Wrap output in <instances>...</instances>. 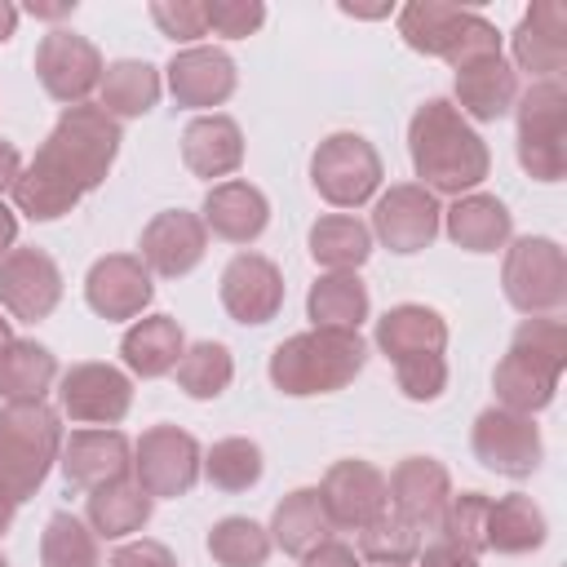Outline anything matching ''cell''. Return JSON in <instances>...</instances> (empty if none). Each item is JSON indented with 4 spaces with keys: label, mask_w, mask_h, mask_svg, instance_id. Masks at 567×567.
Listing matches in <instances>:
<instances>
[{
    "label": "cell",
    "mask_w": 567,
    "mask_h": 567,
    "mask_svg": "<svg viewBox=\"0 0 567 567\" xmlns=\"http://www.w3.org/2000/svg\"><path fill=\"white\" fill-rule=\"evenodd\" d=\"M173 372H177L182 394H190V399H217V394H226V385L235 377V359H230V350L221 341H195V346L182 350V359H177Z\"/></svg>",
    "instance_id": "obj_40"
},
{
    "label": "cell",
    "mask_w": 567,
    "mask_h": 567,
    "mask_svg": "<svg viewBox=\"0 0 567 567\" xmlns=\"http://www.w3.org/2000/svg\"><path fill=\"white\" fill-rule=\"evenodd\" d=\"M381 155L359 133H328L310 155V182L332 208H359L381 190Z\"/></svg>",
    "instance_id": "obj_9"
},
{
    "label": "cell",
    "mask_w": 567,
    "mask_h": 567,
    "mask_svg": "<svg viewBox=\"0 0 567 567\" xmlns=\"http://www.w3.org/2000/svg\"><path fill=\"white\" fill-rule=\"evenodd\" d=\"M509 44H514V71H527L532 84L558 80L567 66V9L558 0H536L518 18Z\"/></svg>",
    "instance_id": "obj_23"
},
{
    "label": "cell",
    "mask_w": 567,
    "mask_h": 567,
    "mask_svg": "<svg viewBox=\"0 0 567 567\" xmlns=\"http://www.w3.org/2000/svg\"><path fill=\"white\" fill-rule=\"evenodd\" d=\"M301 567H359V554H354L346 540L328 536L323 545H315V549L301 558Z\"/></svg>",
    "instance_id": "obj_48"
},
{
    "label": "cell",
    "mask_w": 567,
    "mask_h": 567,
    "mask_svg": "<svg viewBox=\"0 0 567 567\" xmlns=\"http://www.w3.org/2000/svg\"><path fill=\"white\" fill-rule=\"evenodd\" d=\"M106 567H177V558H173V549L159 545V540H128V545H120V549L111 554Z\"/></svg>",
    "instance_id": "obj_46"
},
{
    "label": "cell",
    "mask_w": 567,
    "mask_h": 567,
    "mask_svg": "<svg viewBox=\"0 0 567 567\" xmlns=\"http://www.w3.org/2000/svg\"><path fill=\"white\" fill-rule=\"evenodd\" d=\"M208 252V230L199 221V213L190 208H164L142 226L137 239V257L151 275L159 279H182L190 275Z\"/></svg>",
    "instance_id": "obj_16"
},
{
    "label": "cell",
    "mask_w": 567,
    "mask_h": 567,
    "mask_svg": "<svg viewBox=\"0 0 567 567\" xmlns=\"http://www.w3.org/2000/svg\"><path fill=\"white\" fill-rule=\"evenodd\" d=\"M408 155L421 177L416 186L452 199L470 195L492 168L487 142L447 97H430L425 106H416V115L408 120Z\"/></svg>",
    "instance_id": "obj_2"
},
{
    "label": "cell",
    "mask_w": 567,
    "mask_h": 567,
    "mask_svg": "<svg viewBox=\"0 0 567 567\" xmlns=\"http://www.w3.org/2000/svg\"><path fill=\"white\" fill-rule=\"evenodd\" d=\"M270 549V532L244 514H226L208 527V554L217 567H266Z\"/></svg>",
    "instance_id": "obj_37"
},
{
    "label": "cell",
    "mask_w": 567,
    "mask_h": 567,
    "mask_svg": "<svg viewBox=\"0 0 567 567\" xmlns=\"http://www.w3.org/2000/svg\"><path fill=\"white\" fill-rule=\"evenodd\" d=\"M505 301L518 315H554L567 301V257L549 235H518L505 244L501 266Z\"/></svg>",
    "instance_id": "obj_8"
},
{
    "label": "cell",
    "mask_w": 567,
    "mask_h": 567,
    "mask_svg": "<svg viewBox=\"0 0 567 567\" xmlns=\"http://www.w3.org/2000/svg\"><path fill=\"white\" fill-rule=\"evenodd\" d=\"M13 514H18V501H13V496H9V487L0 483V536L13 527Z\"/></svg>",
    "instance_id": "obj_52"
},
{
    "label": "cell",
    "mask_w": 567,
    "mask_h": 567,
    "mask_svg": "<svg viewBox=\"0 0 567 567\" xmlns=\"http://www.w3.org/2000/svg\"><path fill=\"white\" fill-rule=\"evenodd\" d=\"M319 501H323V514H328L332 527L359 532V527H368L372 518H381L390 509V487H385V474L372 461L346 456V461L328 465V474L319 483Z\"/></svg>",
    "instance_id": "obj_15"
},
{
    "label": "cell",
    "mask_w": 567,
    "mask_h": 567,
    "mask_svg": "<svg viewBox=\"0 0 567 567\" xmlns=\"http://www.w3.org/2000/svg\"><path fill=\"white\" fill-rule=\"evenodd\" d=\"M394 381L403 390V399L412 403H434L447 390V359L443 354H416L394 363Z\"/></svg>",
    "instance_id": "obj_43"
},
{
    "label": "cell",
    "mask_w": 567,
    "mask_h": 567,
    "mask_svg": "<svg viewBox=\"0 0 567 567\" xmlns=\"http://www.w3.org/2000/svg\"><path fill=\"white\" fill-rule=\"evenodd\" d=\"M439 230H447V239L465 252H496L514 239V213L505 208V199H496L487 190H470L443 208Z\"/></svg>",
    "instance_id": "obj_26"
},
{
    "label": "cell",
    "mask_w": 567,
    "mask_h": 567,
    "mask_svg": "<svg viewBox=\"0 0 567 567\" xmlns=\"http://www.w3.org/2000/svg\"><path fill=\"white\" fill-rule=\"evenodd\" d=\"M0 567H9V558H4V554H0Z\"/></svg>",
    "instance_id": "obj_55"
},
{
    "label": "cell",
    "mask_w": 567,
    "mask_h": 567,
    "mask_svg": "<svg viewBox=\"0 0 567 567\" xmlns=\"http://www.w3.org/2000/svg\"><path fill=\"white\" fill-rule=\"evenodd\" d=\"M416 554H421V532L408 518H399L394 509H385L381 518L359 527V558H368L377 567H408Z\"/></svg>",
    "instance_id": "obj_41"
},
{
    "label": "cell",
    "mask_w": 567,
    "mask_h": 567,
    "mask_svg": "<svg viewBox=\"0 0 567 567\" xmlns=\"http://www.w3.org/2000/svg\"><path fill=\"white\" fill-rule=\"evenodd\" d=\"M385 487H390V509L399 518H408L421 536L425 532H439L443 509L452 501V474H447L443 461H434V456H408V461H399L390 470Z\"/></svg>",
    "instance_id": "obj_22"
},
{
    "label": "cell",
    "mask_w": 567,
    "mask_h": 567,
    "mask_svg": "<svg viewBox=\"0 0 567 567\" xmlns=\"http://www.w3.org/2000/svg\"><path fill=\"white\" fill-rule=\"evenodd\" d=\"M182 164L195 177H230L244 164V133L230 115L208 111L182 128Z\"/></svg>",
    "instance_id": "obj_28"
},
{
    "label": "cell",
    "mask_w": 567,
    "mask_h": 567,
    "mask_svg": "<svg viewBox=\"0 0 567 567\" xmlns=\"http://www.w3.org/2000/svg\"><path fill=\"white\" fill-rule=\"evenodd\" d=\"M456 80H452V93H456V111L465 120H478V124H496L501 115L514 111L518 102V71L501 58V53H483V58H470L461 66H452Z\"/></svg>",
    "instance_id": "obj_24"
},
{
    "label": "cell",
    "mask_w": 567,
    "mask_h": 567,
    "mask_svg": "<svg viewBox=\"0 0 567 567\" xmlns=\"http://www.w3.org/2000/svg\"><path fill=\"white\" fill-rule=\"evenodd\" d=\"M40 567H102L93 527L66 509H58L40 532Z\"/></svg>",
    "instance_id": "obj_38"
},
{
    "label": "cell",
    "mask_w": 567,
    "mask_h": 567,
    "mask_svg": "<svg viewBox=\"0 0 567 567\" xmlns=\"http://www.w3.org/2000/svg\"><path fill=\"white\" fill-rule=\"evenodd\" d=\"M151 509H155V501L137 487V478H115V483L89 492L84 523L93 527L97 540H124L151 523Z\"/></svg>",
    "instance_id": "obj_30"
},
{
    "label": "cell",
    "mask_w": 567,
    "mask_h": 567,
    "mask_svg": "<svg viewBox=\"0 0 567 567\" xmlns=\"http://www.w3.org/2000/svg\"><path fill=\"white\" fill-rule=\"evenodd\" d=\"M186 350V337H182V323L173 315H146V319H133L128 332L120 337V354H124V368L142 381H155V377H168L177 368Z\"/></svg>",
    "instance_id": "obj_29"
},
{
    "label": "cell",
    "mask_w": 567,
    "mask_h": 567,
    "mask_svg": "<svg viewBox=\"0 0 567 567\" xmlns=\"http://www.w3.org/2000/svg\"><path fill=\"white\" fill-rule=\"evenodd\" d=\"M120 120H111L102 106L80 102L62 106L58 124L31 155V164L13 182V213L31 221H58L66 217L89 190H97L120 155Z\"/></svg>",
    "instance_id": "obj_1"
},
{
    "label": "cell",
    "mask_w": 567,
    "mask_h": 567,
    "mask_svg": "<svg viewBox=\"0 0 567 567\" xmlns=\"http://www.w3.org/2000/svg\"><path fill=\"white\" fill-rule=\"evenodd\" d=\"M368 363V346L346 328H306L270 350V385L288 399L337 394Z\"/></svg>",
    "instance_id": "obj_4"
},
{
    "label": "cell",
    "mask_w": 567,
    "mask_h": 567,
    "mask_svg": "<svg viewBox=\"0 0 567 567\" xmlns=\"http://www.w3.org/2000/svg\"><path fill=\"white\" fill-rule=\"evenodd\" d=\"M58 403L75 425H120L133 408V381L115 363H71L58 381Z\"/></svg>",
    "instance_id": "obj_13"
},
{
    "label": "cell",
    "mask_w": 567,
    "mask_h": 567,
    "mask_svg": "<svg viewBox=\"0 0 567 567\" xmlns=\"http://www.w3.org/2000/svg\"><path fill=\"white\" fill-rule=\"evenodd\" d=\"M377 350L390 359V363H403V359H416V354H443L447 350V319L421 301H403V306H390L381 319H377Z\"/></svg>",
    "instance_id": "obj_27"
},
{
    "label": "cell",
    "mask_w": 567,
    "mask_h": 567,
    "mask_svg": "<svg viewBox=\"0 0 567 567\" xmlns=\"http://www.w3.org/2000/svg\"><path fill=\"white\" fill-rule=\"evenodd\" d=\"M151 22L159 27V35H168L173 44H195L199 35H208V18H204V0H155L151 4Z\"/></svg>",
    "instance_id": "obj_44"
},
{
    "label": "cell",
    "mask_w": 567,
    "mask_h": 567,
    "mask_svg": "<svg viewBox=\"0 0 567 567\" xmlns=\"http://www.w3.org/2000/svg\"><path fill=\"white\" fill-rule=\"evenodd\" d=\"M58 470L71 487H106L115 478H128L133 470V443L115 425H93V430H71L58 452Z\"/></svg>",
    "instance_id": "obj_21"
},
{
    "label": "cell",
    "mask_w": 567,
    "mask_h": 567,
    "mask_svg": "<svg viewBox=\"0 0 567 567\" xmlns=\"http://www.w3.org/2000/svg\"><path fill=\"white\" fill-rule=\"evenodd\" d=\"M261 447L244 434H230V439H217L208 452H204V478L217 487V492H248L261 483Z\"/></svg>",
    "instance_id": "obj_39"
},
{
    "label": "cell",
    "mask_w": 567,
    "mask_h": 567,
    "mask_svg": "<svg viewBox=\"0 0 567 567\" xmlns=\"http://www.w3.org/2000/svg\"><path fill=\"white\" fill-rule=\"evenodd\" d=\"M18 173H22V155H18V146H13L9 137H0V195L13 190Z\"/></svg>",
    "instance_id": "obj_49"
},
{
    "label": "cell",
    "mask_w": 567,
    "mask_h": 567,
    "mask_svg": "<svg viewBox=\"0 0 567 567\" xmlns=\"http://www.w3.org/2000/svg\"><path fill=\"white\" fill-rule=\"evenodd\" d=\"M470 447H474L478 465H487L492 474H505V478H532L545 456L536 421L523 412H509V408H483L474 416Z\"/></svg>",
    "instance_id": "obj_12"
},
{
    "label": "cell",
    "mask_w": 567,
    "mask_h": 567,
    "mask_svg": "<svg viewBox=\"0 0 567 567\" xmlns=\"http://www.w3.org/2000/svg\"><path fill=\"white\" fill-rule=\"evenodd\" d=\"M102 71H106V62L89 35L53 27L35 44V75H40L44 93L62 106L89 102V93H97V84H102Z\"/></svg>",
    "instance_id": "obj_11"
},
{
    "label": "cell",
    "mask_w": 567,
    "mask_h": 567,
    "mask_svg": "<svg viewBox=\"0 0 567 567\" xmlns=\"http://www.w3.org/2000/svg\"><path fill=\"white\" fill-rule=\"evenodd\" d=\"M416 567H478V554H470L465 545H456V540L439 536V540L421 545V554H416Z\"/></svg>",
    "instance_id": "obj_47"
},
{
    "label": "cell",
    "mask_w": 567,
    "mask_h": 567,
    "mask_svg": "<svg viewBox=\"0 0 567 567\" xmlns=\"http://www.w3.org/2000/svg\"><path fill=\"white\" fill-rule=\"evenodd\" d=\"M439 226H443V208H439V195H430L425 186L416 182H399L390 186L377 204H372V235L390 248V252H421L439 239Z\"/></svg>",
    "instance_id": "obj_14"
},
{
    "label": "cell",
    "mask_w": 567,
    "mask_h": 567,
    "mask_svg": "<svg viewBox=\"0 0 567 567\" xmlns=\"http://www.w3.org/2000/svg\"><path fill=\"white\" fill-rule=\"evenodd\" d=\"M217 297L226 306V315L244 328H261L284 310V275L270 257L261 252H235L221 270Z\"/></svg>",
    "instance_id": "obj_18"
},
{
    "label": "cell",
    "mask_w": 567,
    "mask_h": 567,
    "mask_svg": "<svg viewBox=\"0 0 567 567\" xmlns=\"http://www.w3.org/2000/svg\"><path fill=\"white\" fill-rule=\"evenodd\" d=\"M71 9H75V0H62V4H35V0H31V4H27L31 18H66Z\"/></svg>",
    "instance_id": "obj_51"
},
{
    "label": "cell",
    "mask_w": 567,
    "mask_h": 567,
    "mask_svg": "<svg viewBox=\"0 0 567 567\" xmlns=\"http://www.w3.org/2000/svg\"><path fill=\"white\" fill-rule=\"evenodd\" d=\"M151 297H155V284L137 252H106L84 275V301L106 323L137 319L151 306Z\"/></svg>",
    "instance_id": "obj_17"
},
{
    "label": "cell",
    "mask_w": 567,
    "mask_h": 567,
    "mask_svg": "<svg viewBox=\"0 0 567 567\" xmlns=\"http://www.w3.org/2000/svg\"><path fill=\"white\" fill-rule=\"evenodd\" d=\"M487 505H492L487 492H461V496L452 492V501L443 509V523H439V536L465 545L470 554H483L487 549V540H483V532H487Z\"/></svg>",
    "instance_id": "obj_42"
},
{
    "label": "cell",
    "mask_w": 567,
    "mask_h": 567,
    "mask_svg": "<svg viewBox=\"0 0 567 567\" xmlns=\"http://www.w3.org/2000/svg\"><path fill=\"white\" fill-rule=\"evenodd\" d=\"M58 381V359L35 337H13L0 350V399L4 403H44Z\"/></svg>",
    "instance_id": "obj_33"
},
{
    "label": "cell",
    "mask_w": 567,
    "mask_h": 567,
    "mask_svg": "<svg viewBox=\"0 0 567 567\" xmlns=\"http://www.w3.org/2000/svg\"><path fill=\"white\" fill-rule=\"evenodd\" d=\"M518 120V164L536 182H558L567 173V89L563 80H536L514 102Z\"/></svg>",
    "instance_id": "obj_7"
},
{
    "label": "cell",
    "mask_w": 567,
    "mask_h": 567,
    "mask_svg": "<svg viewBox=\"0 0 567 567\" xmlns=\"http://www.w3.org/2000/svg\"><path fill=\"white\" fill-rule=\"evenodd\" d=\"M133 474L151 501H177L199 483L204 452H199L195 434H186L177 425H151L133 443Z\"/></svg>",
    "instance_id": "obj_10"
},
{
    "label": "cell",
    "mask_w": 567,
    "mask_h": 567,
    "mask_svg": "<svg viewBox=\"0 0 567 567\" xmlns=\"http://www.w3.org/2000/svg\"><path fill=\"white\" fill-rule=\"evenodd\" d=\"M164 80H168V93L177 106L186 111H208V106H221L235 84H239V71H235V58L226 49H213V44H190V49H177L164 66Z\"/></svg>",
    "instance_id": "obj_20"
},
{
    "label": "cell",
    "mask_w": 567,
    "mask_h": 567,
    "mask_svg": "<svg viewBox=\"0 0 567 567\" xmlns=\"http://www.w3.org/2000/svg\"><path fill=\"white\" fill-rule=\"evenodd\" d=\"M13 244H18V217H13V208L0 199V261L13 252Z\"/></svg>",
    "instance_id": "obj_50"
},
{
    "label": "cell",
    "mask_w": 567,
    "mask_h": 567,
    "mask_svg": "<svg viewBox=\"0 0 567 567\" xmlns=\"http://www.w3.org/2000/svg\"><path fill=\"white\" fill-rule=\"evenodd\" d=\"M62 452V416L49 403L0 408V483L22 505L40 492Z\"/></svg>",
    "instance_id": "obj_5"
},
{
    "label": "cell",
    "mask_w": 567,
    "mask_h": 567,
    "mask_svg": "<svg viewBox=\"0 0 567 567\" xmlns=\"http://www.w3.org/2000/svg\"><path fill=\"white\" fill-rule=\"evenodd\" d=\"M13 31H18V9H13L9 0H0V44H4Z\"/></svg>",
    "instance_id": "obj_53"
},
{
    "label": "cell",
    "mask_w": 567,
    "mask_h": 567,
    "mask_svg": "<svg viewBox=\"0 0 567 567\" xmlns=\"http://www.w3.org/2000/svg\"><path fill=\"white\" fill-rule=\"evenodd\" d=\"M399 35L408 49H416L425 58H443L447 66H461V62L483 58V53H501V31L483 13L439 4V0L403 4L399 9Z\"/></svg>",
    "instance_id": "obj_6"
},
{
    "label": "cell",
    "mask_w": 567,
    "mask_h": 567,
    "mask_svg": "<svg viewBox=\"0 0 567 567\" xmlns=\"http://www.w3.org/2000/svg\"><path fill=\"white\" fill-rule=\"evenodd\" d=\"M199 221H204L208 235H217L226 244H252L270 226V199L252 182L226 177V182H213L208 186L204 208H199Z\"/></svg>",
    "instance_id": "obj_25"
},
{
    "label": "cell",
    "mask_w": 567,
    "mask_h": 567,
    "mask_svg": "<svg viewBox=\"0 0 567 567\" xmlns=\"http://www.w3.org/2000/svg\"><path fill=\"white\" fill-rule=\"evenodd\" d=\"M310 257L328 275H354L372 257V230L350 213H328L310 226Z\"/></svg>",
    "instance_id": "obj_35"
},
{
    "label": "cell",
    "mask_w": 567,
    "mask_h": 567,
    "mask_svg": "<svg viewBox=\"0 0 567 567\" xmlns=\"http://www.w3.org/2000/svg\"><path fill=\"white\" fill-rule=\"evenodd\" d=\"M159 71L142 58H120V62H106L102 71V84H97V106L111 115V120H142L146 111H155L159 102Z\"/></svg>",
    "instance_id": "obj_32"
},
{
    "label": "cell",
    "mask_w": 567,
    "mask_h": 567,
    "mask_svg": "<svg viewBox=\"0 0 567 567\" xmlns=\"http://www.w3.org/2000/svg\"><path fill=\"white\" fill-rule=\"evenodd\" d=\"M62 301V270L44 248H13L0 261V306L22 319L40 323L58 310Z\"/></svg>",
    "instance_id": "obj_19"
},
{
    "label": "cell",
    "mask_w": 567,
    "mask_h": 567,
    "mask_svg": "<svg viewBox=\"0 0 567 567\" xmlns=\"http://www.w3.org/2000/svg\"><path fill=\"white\" fill-rule=\"evenodd\" d=\"M208 31L221 40H244L266 22V4L261 0H208L204 4Z\"/></svg>",
    "instance_id": "obj_45"
},
{
    "label": "cell",
    "mask_w": 567,
    "mask_h": 567,
    "mask_svg": "<svg viewBox=\"0 0 567 567\" xmlns=\"http://www.w3.org/2000/svg\"><path fill=\"white\" fill-rule=\"evenodd\" d=\"M9 341H13V332H9V319H4V315H0V350H4V346H9Z\"/></svg>",
    "instance_id": "obj_54"
},
{
    "label": "cell",
    "mask_w": 567,
    "mask_h": 567,
    "mask_svg": "<svg viewBox=\"0 0 567 567\" xmlns=\"http://www.w3.org/2000/svg\"><path fill=\"white\" fill-rule=\"evenodd\" d=\"M368 310H372V301H368V284L359 275H319L306 292V315L315 328L359 332Z\"/></svg>",
    "instance_id": "obj_36"
},
{
    "label": "cell",
    "mask_w": 567,
    "mask_h": 567,
    "mask_svg": "<svg viewBox=\"0 0 567 567\" xmlns=\"http://www.w3.org/2000/svg\"><path fill=\"white\" fill-rule=\"evenodd\" d=\"M487 549L492 554H532L549 540V523H545V509L523 496V492H509V496H496L487 505V532H483Z\"/></svg>",
    "instance_id": "obj_31"
},
{
    "label": "cell",
    "mask_w": 567,
    "mask_h": 567,
    "mask_svg": "<svg viewBox=\"0 0 567 567\" xmlns=\"http://www.w3.org/2000/svg\"><path fill=\"white\" fill-rule=\"evenodd\" d=\"M270 545H279L284 554L292 558H306L315 545H323L332 536V523L323 514V501H319V487H297L288 492L275 514H270Z\"/></svg>",
    "instance_id": "obj_34"
},
{
    "label": "cell",
    "mask_w": 567,
    "mask_h": 567,
    "mask_svg": "<svg viewBox=\"0 0 567 567\" xmlns=\"http://www.w3.org/2000/svg\"><path fill=\"white\" fill-rule=\"evenodd\" d=\"M563 368H567V323L554 315H527L514 328L509 350L492 372L496 408L536 416L540 408L554 403Z\"/></svg>",
    "instance_id": "obj_3"
}]
</instances>
